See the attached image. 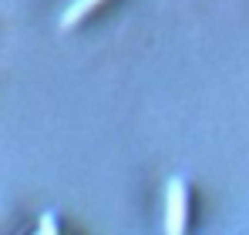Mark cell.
I'll return each mask as SVG.
<instances>
[{
  "label": "cell",
  "mask_w": 249,
  "mask_h": 235,
  "mask_svg": "<svg viewBox=\"0 0 249 235\" xmlns=\"http://www.w3.org/2000/svg\"><path fill=\"white\" fill-rule=\"evenodd\" d=\"M98 3H105V0H74V3L64 10V17H61V31H74V27L81 24Z\"/></svg>",
  "instance_id": "7a4b0ae2"
},
{
  "label": "cell",
  "mask_w": 249,
  "mask_h": 235,
  "mask_svg": "<svg viewBox=\"0 0 249 235\" xmlns=\"http://www.w3.org/2000/svg\"><path fill=\"white\" fill-rule=\"evenodd\" d=\"M41 232L44 235H54V232H57V222H54L51 215H47V218H41Z\"/></svg>",
  "instance_id": "3957f363"
},
{
  "label": "cell",
  "mask_w": 249,
  "mask_h": 235,
  "mask_svg": "<svg viewBox=\"0 0 249 235\" xmlns=\"http://www.w3.org/2000/svg\"><path fill=\"white\" fill-rule=\"evenodd\" d=\"M185 222H189V195H185L182 178H172V182H168L165 232H168V235H182V232H185Z\"/></svg>",
  "instance_id": "6da1fadb"
}]
</instances>
